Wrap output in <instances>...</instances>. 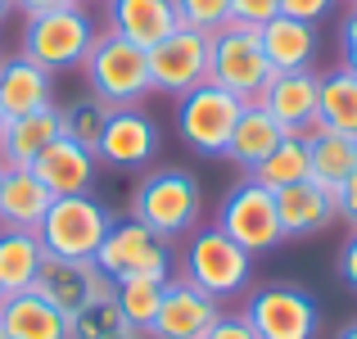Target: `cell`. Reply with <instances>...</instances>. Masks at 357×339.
<instances>
[{"label":"cell","mask_w":357,"mask_h":339,"mask_svg":"<svg viewBox=\"0 0 357 339\" xmlns=\"http://www.w3.org/2000/svg\"><path fill=\"white\" fill-rule=\"evenodd\" d=\"M127 218L145 222L149 231L163 235L167 244L185 240V235L204 222V190L185 167H158V172H145L136 181Z\"/></svg>","instance_id":"obj_1"},{"label":"cell","mask_w":357,"mask_h":339,"mask_svg":"<svg viewBox=\"0 0 357 339\" xmlns=\"http://www.w3.org/2000/svg\"><path fill=\"white\" fill-rule=\"evenodd\" d=\"M181 280H190L195 289H204L208 299H236L249 294L253 285V253H244L218 222L213 226H195L185 235L181 249Z\"/></svg>","instance_id":"obj_2"},{"label":"cell","mask_w":357,"mask_h":339,"mask_svg":"<svg viewBox=\"0 0 357 339\" xmlns=\"http://www.w3.org/2000/svg\"><path fill=\"white\" fill-rule=\"evenodd\" d=\"M109 226H114V209L96 195H63L50 204L45 222L36 226L45 258H63V262H96L100 244H105Z\"/></svg>","instance_id":"obj_3"},{"label":"cell","mask_w":357,"mask_h":339,"mask_svg":"<svg viewBox=\"0 0 357 339\" xmlns=\"http://www.w3.org/2000/svg\"><path fill=\"white\" fill-rule=\"evenodd\" d=\"M82 73H86V86L96 100H105L109 109H131L140 105V100L149 96V59L140 45L122 41V36L105 32L100 27L96 45L86 50V59H82Z\"/></svg>","instance_id":"obj_4"},{"label":"cell","mask_w":357,"mask_h":339,"mask_svg":"<svg viewBox=\"0 0 357 339\" xmlns=\"http://www.w3.org/2000/svg\"><path fill=\"white\" fill-rule=\"evenodd\" d=\"M271 63L262 54L258 27L244 23H227L208 36V82H218L222 91H231L244 105H258L262 86L271 82Z\"/></svg>","instance_id":"obj_5"},{"label":"cell","mask_w":357,"mask_h":339,"mask_svg":"<svg viewBox=\"0 0 357 339\" xmlns=\"http://www.w3.org/2000/svg\"><path fill=\"white\" fill-rule=\"evenodd\" d=\"M96 36H100V27H96V18H91L82 5L50 9V14L27 18V27H23V54H27V59H36L41 68H50V73L82 68L86 50L96 45Z\"/></svg>","instance_id":"obj_6"},{"label":"cell","mask_w":357,"mask_h":339,"mask_svg":"<svg viewBox=\"0 0 357 339\" xmlns=\"http://www.w3.org/2000/svg\"><path fill=\"white\" fill-rule=\"evenodd\" d=\"M96 267L105 271L109 280H136V276H149V280H172V249H167L163 235H154L145 222L136 218H114L105 244L96 253Z\"/></svg>","instance_id":"obj_7"},{"label":"cell","mask_w":357,"mask_h":339,"mask_svg":"<svg viewBox=\"0 0 357 339\" xmlns=\"http://www.w3.org/2000/svg\"><path fill=\"white\" fill-rule=\"evenodd\" d=\"M240 113H244V100H236L231 91H222L218 82H204V86L185 91V96L176 100V131H181V140L195 154L218 158V154H227Z\"/></svg>","instance_id":"obj_8"},{"label":"cell","mask_w":357,"mask_h":339,"mask_svg":"<svg viewBox=\"0 0 357 339\" xmlns=\"http://www.w3.org/2000/svg\"><path fill=\"white\" fill-rule=\"evenodd\" d=\"M218 226L240 244L244 253H267L276 249L285 235H280V218H276V195L262 181L244 176L236 181L218 204Z\"/></svg>","instance_id":"obj_9"},{"label":"cell","mask_w":357,"mask_h":339,"mask_svg":"<svg viewBox=\"0 0 357 339\" xmlns=\"http://www.w3.org/2000/svg\"><path fill=\"white\" fill-rule=\"evenodd\" d=\"M244 317L258 331V339H317L321 331V308L298 285H262L249 294Z\"/></svg>","instance_id":"obj_10"},{"label":"cell","mask_w":357,"mask_h":339,"mask_svg":"<svg viewBox=\"0 0 357 339\" xmlns=\"http://www.w3.org/2000/svg\"><path fill=\"white\" fill-rule=\"evenodd\" d=\"M145 59H149V86L181 100L185 91L208 82V36L195 27H176L172 36L149 45Z\"/></svg>","instance_id":"obj_11"},{"label":"cell","mask_w":357,"mask_h":339,"mask_svg":"<svg viewBox=\"0 0 357 339\" xmlns=\"http://www.w3.org/2000/svg\"><path fill=\"white\" fill-rule=\"evenodd\" d=\"M222 303L208 299L204 289H195L190 280H167L163 303H158V317L149 322V339H208V331L218 326Z\"/></svg>","instance_id":"obj_12"},{"label":"cell","mask_w":357,"mask_h":339,"mask_svg":"<svg viewBox=\"0 0 357 339\" xmlns=\"http://www.w3.org/2000/svg\"><path fill=\"white\" fill-rule=\"evenodd\" d=\"M317 96H321V73L317 68H294V73H271V82L262 86L258 105L267 109L289 136H312Z\"/></svg>","instance_id":"obj_13"},{"label":"cell","mask_w":357,"mask_h":339,"mask_svg":"<svg viewBox=\"0 0 357 339\" xmlns=\"http://www.w3.org/2000/svg\"><path fill=\"white\" fill-rule=\"evenodd\" d=\"M36 294H45L63 317H77L82 308L100 303L114 294V280L96 267V262H63V258H45L41 276H36Z\"/></svg>","instance_id":"obj_14"},{"label":"cell","mask_w":357,"mask_h":339,"mask_svg":"<svg viewBox=\"0 0 357 339\" xmlns=\"http://www.w3.org/2000/svg\"><path fill=\"white\" fill-rule=\"evenodd\" d=\"M158 154V127L149 122V113H140V105L131 109H109V122H105V136L96 145V158L105 167H145L154 163Z\"/></svg>","instance_id":"obj_15"},{"label":"cell","mask_w":357,"mask_h":339,"mask_svg":"<svg viewBox=\"0 0 357 339\" xmlns=\"http://www.w3.org/2000/svg\"><path fill=\"white\" fill-rule=\"evenodd\" d=\"M32 172L45 181V190H50L54 199H63V195H91L96 172H100V158H96V149L77 145V140L54 136L50 145L36 154Z\"/></svg>","instance_id":"obj_16"},{"label":"cell","mask_w":357,"mask_h":339,"mask_svg":"<svg viewBox=\"0 0 357 339\" xmlns=\"http://www.w3.org/2000/svg\"><path fill=\"white\" fill-rule=\"evenodd\" d=\"M176 27H181V18H176L172 0H105V32L140 45V50L158 45Z\"/></svg>","instance_id":"obj_17"},{"label":"cell","mask_w":357,"mask_h":339,"mask_svg":"<svg viewBox=\"0 0 357 339\" xmlns=\"http://www.w3.org/2000/svg\"><path fill=\"white\" fill-rule=\"evenodd\" d=\"M45 105H54V73L27 59L23 50L0 59V109H5V118H23V113H36Z\"/></svg>","instance_id":"obj_18"},{"label":"cell","mask_w":357,"mask_h":339,"mask_svg":"<svg viewBox=\"0 0 357 339\" xmlns=\"http://www.w3.org/2000/svg\"><path fill=\"white\" fill-rule=\"evenodd\" d=\"M276 218H280V235L285 240H303V235L326 231L340 213H335V195L317 181H298L276 190Z\"/></svg>","instance_id":"obj_19"},{"label":"cell","mask_w":357,"mask_h":339,"mask_svg":"<svg viewBox=\"0 0 357 339\" xmlns=\"http://www.w3.org/2000/svg\"><path fill=\"white\" fill-rule=\"evenodd\" d=\"M0 331L9 339H68V317L36 289L0 299Z\"/></svg>","instance_id":"obj_20"},{"label":"cell","mask_w":357,"mask_h":339,"mask_svg":"<svg viewBox=\"0 0 357 339\" xmlns=\"http://www.w3.org/2000/svg\"><path fill=\"white\" fill-rule=\"evenodd\" d=\"M54 136H63L59 105H45L36 113H23V118H9L5 131H0V163L5 167H32L36 154H41Z\"/></svg>","instance_id":"obj_21"},{"label":"cell","mask_w":357,"mask_h":339,"mask_svg":"<svg viewBox=\"0 0 357 339\" xmlns=\"http://www.w3.org/2000/svg\"><path fill=\"white\" fill-rule=\"evenodd\" d=\"M258 41H262V54H267V63L276 73L312 68V59H317V27L303 23V18L276 14L271 23L258 27Z\"/></svg>","instance_id":"obj_22"},{"label":"cell","mask_w":357,"mask_h":339,"mask_svg":"<svg viewBox=\"0 0 357 339\" xmlns=\"http://www.w3.org/2000/svg\"><path fill=\"white\" fill-rule=\"evenodd\" d=\"M54 195L45 190V181L32 167H9L5 186H0V226H14V231H36L50 213Z\"/></svg>","instance_id":"obj_23"},{"label":"cell","mask_w":357,"mask_h":339,"mask_svg":"<svg viewBox=\"0 0 357 339\" xmlns=\"http://www.w3.org/2000/svg\"><path fill=\"white\" fill-rule=\"evenodd\" d=\"M285 136H289V131L280 127V122L271 118V113L262 109V105H244L240 122H236V131H231V145H227V154H222V158H231V163H236L240 172L249 176L253 167H258L262 158H267Z\"/></svg>","instance_id":"obj_24"},{"label":"cell","mask_w":357,"mask_h":339,"mask_svg":"<svg viewBox=\"0 0 357 339\" xmlns=\"http://www.w3.org/2000/svg\"><path fill=\"white\" fill-rule=\"evenodd\" d=\"M45 267V249L36 240V231H14L0 226V294H23L36 285Z\"/></svg>","instance_id":"obj_25"},{"label":"cell","mask_w":357,"mask_h":339,"mask_svg":"<svg viewBox=\"0 0 357 339\" xmlns=\"http://www.w3.org/2000/svg\"><path fill=\"white\" fill-rule=\"evenodd\" d=\"M312 131L357 136V73H349V68L321 73V96H317V127Z\"/></svg>","instance_id":"obj_26"},{"label":"cell","mask_w":357,"mask_h":339,"mask_svg":"<svg viewBox=\"0 0 357 339\" xmlns=\"http://www.w3.org/2000/svg\"><path fill=\"white\" fill-rule=\"evenodd\" d=\"M253 181H262L271 195L285 190V186L312 181V154H307V136H285L258 167H253Z\"/></svg>","instance_id":"obj_27"},{"label":"cell","mask_w":357,"mask_h":339,"mask_svg":"<svg viewBox=\"0 0 357 339\" xmlns=\"http://www.w3.org/2000/svg\"><path fill=\"white\" fill-rule=\"evenodd\" d=\"M307 154H312V181L335 190L349 172H357V136L340 131H312L307 136Z\"/></svg>","instance_id":"obj_28"},{"label":"cell","mask_w":357,"mask_h":339,"mask_svg":"<svg viewBox=\"0 0 357 339\" xmlns=\"http://www.w3.org/2000/svg\"><path fill=\"white\" fill-rule=\"evenodd\" d=\"M163 289H167V280H149V276L118 280V285H114V303H118L122 322H127L136 335H145V331H149V322L158 317V303H163Z\"/></svg>","instance_id":"obj_29"},{"label":"cell","mask_w":357,"mask_h":339,"mask_svg":"<svg viewBox=\"0 0 357 339\" xmlns=\"http://www.w3.org/2000/svg\"><path fill=\"white\" fill-rule=\"evenodd\" d=\"M122 335H136V331L122 322L114 294L91 303V308H82L77 317H68V339H122Z\"/></svg>","instance_id":"obj_30"},{"label":"cell","mask_w":357,"mask_h":339,"mask_svg":"<svg viewBox=\"0 0 357 339\" xmlns=\"http://www.w3.org/2000/svg\"><path fill=\"white\" fill-rule=\"evenodd\" d=\"M59 118H63V136L96 149L100 136H105V122H109V105L105 100H73V105L59 109Z\"/></svg>","instance_id":"obj_31"},{"label":"cell","mask_w":357,"mask_h":339,"mask_svg":"<svg viewBox=\"0 0 357 339\" xmlns=\"http://www.w3.org/2000/svg\"><path fill=\"white\" fill-rule=\"evenodd\" d=\"M181 27H195V32L213 36L218 27L231 23V0H172Z\"/></svg>","instance_id":"obj_32"},{"label":"cell","mask_w":357,"mask_h":339,"mask_svg":"<svg viewBox=\"0 0 357 339\" xmlns=\"http://www.w3.org/2000/svg\"><path fill=\"white\" fill-rule=\"evenodd\" d=\"M280 14V0H231V23L244 27H262Z\"/></svg>","instance_id":"obj_33"},{"label":"cell","mask_w":357,"mask_h":339,"mask_svg":"<svg viewBox=\"0 0 357 339\" xmlns=\"http://www.w3.org/2000/svg\"><path fill=\"white\" fill-rule=\"evenodd\" d=\"M335 9V0H280V14H289V18H303V23H321L326 14Z\"/></svg>","instance_id":"obj_34"},{"label":"cell","mask_w":357,"mask_h":339,"mask_svg":"<svg viewBox=\"0 0 357 339\" xmlns=\"http://www.w3.org/2000/svg\"><path fill=\"white\" fill-rule=\"evenodd\" d=\"M331 195H335V213H340L349 226H357V172H349Z\"/></svg>","instance_id":"obj_35"},{"label":"cell","mask_w":357,"mask_h":339,"mask_svg":"<svg viewBox=\"0 0 357 339\" xmlns=\"http://www.w3.org/2000/svg\"><path fill=\"white\" fill-rule=\"evenodd\" d=\"M340 59H344L349 73H357V5L344 14V23H340Z\"/></svg>","instance_id":"obj_36"},{"label":"cell","mask_w":357,"mask_h":339,"mask_svg":"<svg viewBox=\"0 0 357 339\" xmlns=\"http://www.w3.org/2000/svg\"><path fill=\"white\" fill-rule=\"evenodd\" d=\"M208 339H258V331H253V326H249V317H227V312H222L218 317V326H213V331H208Z\"/></svg>","instance_id":"obj_37"},{"label":"cell","mask_w":357,"mask_h":339,"mask_svg":"<svg viewBox=\"0 0 357 339\" xmlns=\"http://www.w3.org/2000/svg\"><path fill=\"white\" fill-rule=\"evenodd\" d=\"M340 280L357 294V226H353L349 240H344V249H340Z\"/></svg>","instance_id":"obj_38"},{"label":"cell","mask_w":357,"mask_h":339,"mask_svg":"<svg viewBox=\"0 0 357 339\" xmlns=\"http://www.w3.org/2000/svg\"><path fill=\"white\" fill-rule=\"evenodd\" d=\"M68 5H82V0H14V9H18L23 18L50 14V9H68Z\"/></svg>","instance_id":"obj_39"},{"label":"cell","mask_w":357,"mask_h":339,"mask_svg":"<svg viewBox=\"0 0 357 339\" xmlns=\"http://www.w3.org/2000/svg\"><path fill=\"white\" fill-rule=\"evenodd\" d=\"M9 14H14V0H0V23H5Z\"/></svg>","instance_id":"obj_40"},{"label":"cell","mask_w":357,"mask_h":339,"mask_svg":"<svg viewBox=\"0 0 357 339\" xmlns=\"http://www.w3.org/2000/svg\"><path fill=\"white\" fill-rule=\"evenodd\" d=\"M335 339H357V322H353V326H344V331L335 335Z\"/></svg>","instance_id":"obj_41"},{"label":"cell","mask_w":357,"mask_h":339,"mask_svg":"<svg viewBox=\"0 0 357 339\" xmlns=\"http://www.w3.org/2000/svg\"><path fill=\"white\" fill-rule=\"evenodd\" d=\"M5 172H9V167H5V163H0V186H5Z\"/></svg>","instance_id":"obj_42"},{"label":"cell","mask_w":357,"mask_h":339,"mask_svg":"<svg viewBox=\"0 0 357 339\" xmlns=\"http://www.w3.org/2000/svg\"><path fill=\"white\" fill-rule=\"evenodd\" d=\"M5 122H9V118H5V109H0V131H5Z\"/></svg>","instance_id":"obj_43"},{"label":"cell","mask_w":357,"mask_h":339,"mask_svg":"<svg viewBox=\"0 0 357 339\" xmlns=\"http://www.w3.org/2000/svg\"><path fill=\"white\" fill-rule=\"evenodd\" d=\"M122 339H140V335H122Z\"/></svg>","instance_id":"obj_44"},{"label":"cell","mask_w":357,"mask_h":339,"mask_svg":"<svg viewBox=\"0 0 357 339\" xmlns=\"http://www.w3.org/2000/svg\"><path fill=\"white\" fill-rule=\"evenodd\" d=\"M0 339H9V335H5V331H0Z\"/></svg>","instance_id":"obj_45"},{"label":"cell","mask_w":357,"mask_h":339,"mask_svg":"<svg viewBox=\"0 0 357 339\" xmlns=\"http://www.w3.org/2000/svg\"><path fill=\"white\" fill-rule=\"evenodd\" d=\"M349 5H357V0H349Z\"/></svg>","instance_id":"obj_46"},{"label":"cell","mask_w":357,"mask_h":339,"mask_svg":"<svg viewBox=\"0 0 357 339\" xmlns=\"http://www.w3.org/2000/svg\"><path fill=\"white\" fill-rule=\"evenodd\" d=\"M0 59H5V54H0Z\"/></svg>","instance_id":"obj_47"},{"label":"cell","mask_w":357,"mask_h":339,"mask_svg":"<svg viewBox=\"0 0 357 339\" xmlns=\"http://www.w3.org/2000/svg\"><path fill=\"white\" fill-rule=\"evenodd\" d=\"M0 299H5V294H0Z\"/></svg>","instance_id":"obj_48"}]
</instances>
